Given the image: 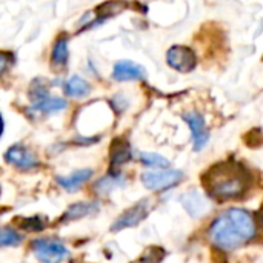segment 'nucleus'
<instances>
[{
  "label": "nucleus",
  "mask_w": 263,
  "mask_h": 263,
  "mask_svg": "<svg viewBox=\"0 0 263 263\" xmlns=\"http://www.w3.org/2000/svg\"><path fill=\"white\" fill-rule=\"evenodd\" d=\"M112 77L119 82L142 80L146 77V71L143 66H140L131 60H120L112 68Z\"/></svg>",
  "instance_id": "nucleus-9"
},
{
  "label": "nucleus",
  "mask_w": 263,
  "mask_h": 263,
  "mask_svg": "<svg viewBox=\"0 0 263 263\" xmlns=\"http://www.w3.org/2000/svg\"><path fill=\"white\" fill-rule=\"evenodd\" d=\"M99 202H77L71 205L62 217V222H74L94 214L99 210Z\"/></svg>",
  "instance_id": "nucleus-12"
},
{
  "label": "nucleus",
  "mask_w": 263,
  "mask_h": 263,
  "mask_svg": "<svg viewBox=\"0 0 263 263\" xmlns=\"http://www.w3.org/2000/svg\"><path fill=\"white\" fill-rule=\"evenodd\" d=\"M68 106L66 100L65 99H60V97H45L39 102H35L32 105V109L34 111H39V112H45V114H51V112H57V111H62Z\"/></svg>",
  "instance_id": "nucleus-15"
},
{
  "label": "nucleus",
  "mask_w": 263,
  "mask_h": 263,
  "mask_svg": "<svg viewBox=\"0 0 263 263\" xmlns=\"http://www.w3.org/2000/svg\"><path fill=\"white\" fill-rule=\"evenodd\" d=\"M129 159H131V149H129V145L126 143V140L116 139L112 142V148H111V166L119 168V166L125 165L126 162H129Z\"/></svg>",
  "instance_id": "nucleus-13"
},
{
  "label": "nucleus",
  "mask_w": 263,
  "mask_h": 263,
  "mask_svg": "<svg viewBox=\"0 0 263 263\" xmlns=\"http://www.w3.org/2000/svg\"><path fill=\"white\" fill-rule=\"evenodd\" d=\"M20 242H22V236L17 231H14L9 227H3L2 228V231H0V245L3 248H6V247H17V245H20Z\"/></svg>",
  "instance_id": "nucleus-19"
},
{
  "label": "nucleus",
  "mask_w": 263,
  "mask_h": 263,
  "mask_svg": "<svg viewBox=\"0 0 263 263\" xmlns=\"http://www.w3.org/2000/svg\"><path fill=\"white\" fill-rule=\"evenodd\" d=\"M35 257L42 263H62L68 256V248L57 239H35L31 242Z\"/></svg>",
  "instance_id": "nucleus-3"
},
{
  "label": "nucleus",
  "mask_w": 263,
  "mask_h": 263,
  "mask_svg": "<svg viewBox=\"0 0 263 263\" xmlns=\"http://www.w3.org/2000/svg\"><path fill=\"white\" fill-rule=\"evenodd\" d=\"M125 183V179L123 177H116V176H106L103 177L102 180H99L94 186V190L100 194H105V193H109L119 186H122Z\"/></svg>",
  "instance_id": "nucleus-18"
},
{
  "label": "nucleus",
  "mask_w": 263,
  "mask_h": 263,
  "mask_svg": "<svg viewBox=\"0 0 263 263\" xmlns=\"http://www.w3.org/2000/svg\"><path fill=\"white\" fill-rule=\"evenodd\" d=\"M182 205L191 217H202L208 211V202L197 190L185 193L182 196Z\"/></svg>",
  "instance_id": "nucleus-10"
},
{
  "label": "nucleus",
  "mask_w": 263,
  "mask_h": 263,
  "mask_svg": "<svg viewBox=\"0 0 263 263\" xmlns=\"http://www.w3.org/2000/svg\"><path fill=\"white\" fill-rule=\"evenodd\" d=\"M166 62L168 65L179 71V72H190L196 68L197 65V57L194 54L193 49L186 48V46H171L166 52Z\"/></svg>",
  "instance_id": "nucleus-5"
},
{
  "label": "nucleus",
  "mask_w": 263,
  "mask_h": 263,
  "mask_svg": "<svg viewBox=\"0 0 263 263\" xmlns=\"http://www.w3.org/2000/svg\"><path fill=\"white\" fill-rule=\"evenodd\" d=\"M5 159L8 163L14 165L15 168L18 170H23V171H28V170H32L39 165V159L37 156L29 151L26 146H22V145H14L11 146L6 153H5Z\"/></svg>",
  "instance_id": "nucleus-8"
},
{
  "label": "nucleus",
  "mask_w": 263,
  "mask_h": 263,
  "mask_svg": "<svg viewBox=\"0 0 263 263\" xmlns=\"http://www.w3.org/2000/svg\"><path fill=\"white\" fill-rule=\"evenodd\" d=\"M148 213H149V202L148 200H140L139 203H136L134 206H131L125 213H122L114 220V223L111 225V231L117 233V231L136 227L148 216Z\"/></svg>",
  "instance_id": "nucleus-6"
},
{
  "label": "nucleus",
  "mask_w": 263,
  "mask_h": 263,
  "mask_svg": "<svg viewBox=\"0 0 263 263\" xmlns=\"http://www.w3.org/2000/svg\"><path fill=\"white\" fill-rule=\"evenodd\" d=\"M65 92L66 96L69 97H74V99H83L86 97L89 92H91V86L89 83L82 79L80 76H72L66 80L65 83Z\"/></svg>",
  "instance_id": "nucleus-14"
},
{
  "label": "nucleus",
  "mask_w": 263,
  "mask_h": 263,
  "mask_svg": "<svg viewBox=\"0 0 263 263\" xmlns=\"http://www.w3.org/2000/svg\"><path fill=\"white\" fill-rule=\"evenodd\" d=\"M140 162L145 166H151V168H160L163 171V168L170 166V160L157 153H142L140 154Z\"/></svg>",
  "instance_id": "nucleus-17"
},
{
  "label": "nucleus",
  "mask_w": 263,
  "mask_h": 263,
  "mask_svg": "<svg viewBox=\"0 0 263 263\" xmlns=\"http://www.w3.org/2000/svg\"><path fill=\"white\" fill-rule=\"evenodd\" d=\"M92 173L94 171L89 168L88 170H79L69 176H59L55 180H57L59 186H62L63 190H66L69 193H74V191H79L82 188V185L92 177Z\"/></svg>",
  "instance_id": "nucleus-11"
},
{
  "label": "nucleus",
  "mask_w": 263,
  "mask_h": 263,
  "mask_svg": "<svg viewBox=\"0 0 263 263\" xmlns=\"http://www.w3.org/2000/svg\"><path fill=\"white\" fill-rule=\"evenodd\" d=\"M183 179V173L180 170H163V171H149L143 173L140 180L146 190L151 191H163L174 185H177Z\"/></svg>",
  "instance_id": "nucleus-4"
},
{
  "label": "nucleus",
  "mask_w": 263,
  "mask_h": 263,
  "mask_svg": "<svg viewBox=\"0 0 263 263\" xmlns=\"http://www.w3.org/2000/svg\"><path fill=\"white\" fill-rule=\"evenodd\" d=\"M68 57H69V51H68V40L65 37H60L54 46H52V52H51V62L55 68H63L68 63Z\"/></svg>",
  "instance_id": "nucleus-16"
},
{
  "label": "nucleus",
  "mask_w": 263,
  "mask_h": 263,
  "mask_svg": "<svg viewBox=\"0 0 263 263\" xmlns=\"http://www.w3.org/2000/svg\"><path fill=\"white\" fill-rule=\"evenodd\" d=\"M205 183L211 197L230 200L240 197L247 191L248 174L239 163L227 162L216 165L211 171H208Z\"/></svg>",
  "instance_id": "nucleus-2"
},
{
  "label": "nucleus",
  "mask_w": 263,
  "mask_h": 263,
  "mask_svg": "<svg viewBox=\"0 0 263 263\" xmlns=\"http://www.w3.org/2000/svg\"><path fill=\"white\" fill-rule=\"evenodd\" d=\"M262 223H263V219H262Z\"/></svg>",
  "instance_id": "nucleus-22"
},
{
  "label": "nucleus",
  "mask_w": 263,
  "mask_h": 263,
  "mask_svg": "<svg viewBox=\"0 0 263 263\" xmlns=\"http://www.w3.org/2000/svg\"><path fill=\"white\" fill-rule=\"evenodd\" d=\"M163 257V251L159 248H151L149 251L145 253V256H142L136 263H160Z\"/></svg>",
  "instance_id": "nucleus-20"
},
{
  "label": "nucleus",
  "mask_w": 263,
  "mask_h": 263,
  "mask_svg": "<svg viewBox=\"0 0 263 263\" xmlns=\"http://www.w3.org/2000/svg\"><path fill=\"white\" fill-rule=\"evenodd\" d=\"M256 220L250 211L231 208L213 222L208 237L214 247L233 251L253 240L256 237Z\"/></svg>",
  "instance_id": "nucleus-1"
},
{
  "label": "nucleus",
  "mask_w": 263,
  "mask_h": 263,
  "mask_svg": "<svg viewBox=\"0 0 263 263\" xmlns=\"http://www.w3.org/2000/svg\"><path fill=\"white\" fill-rule=\"evenodd\" d=\"M182 119L186 122V125L191 129L193 134V142H194V149L200 151L205 148V145L210 142V133L206 131V123L205 119L200 112L197 111H190L182 116Z\"/></svg>",
  "instance_id": "nucleus-7"
},
{
  "label": "nucleus",
  "mask_w": 263,
  "mask_h": 263,
  "mask_svg": "<svg viewBox=\"0 0 263 263\" xmlns=\"http://www.w3.org/2000/svg\"><path fill=\"white\" fill-rule=\"evenodd\" d=\"M43 227H45V223L42 222V219L40 217H29V219H25L23 220V223H22V228L23 230H26V231H42L43 230Z\"/></svg>",
  "instance_id": "nucleus-21"
}]
</instances>
